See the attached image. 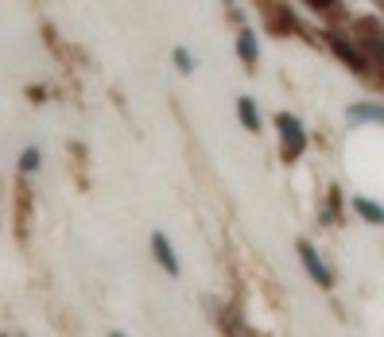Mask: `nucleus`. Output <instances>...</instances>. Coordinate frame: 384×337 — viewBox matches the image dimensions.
I'll return each mask as SVG.
<instances>
[{
  "label": "nucleus",
  "mask_w": 384,
  "mask_h": 337,
  "mask_svg": "<svg viewBox=\"0 0 384 337\" xmlns=\"http://www.w3.org/2000/svg\"><path fill=\"white\" fill-rule=\"evenodd\" d=\"M109 337H125V334H120V329H113V334H109Z\"/></svg>",
  "instance_id": "14"
},
{
  "label": "nucleus",
  "mask_w": 384,
  "mask_h": 337,
  "mask_svg": "<svg viewBox=\"0 0 384 337\" xmlns=\"http://www.w3.org/2000/svg\"><path fill=\"white\" fill-rule=\"evenodd\" d=\"M28 97L35 101V105H39V101H47V90H43V86H31V90H28Z\"/></svg>",
  "instance_id": "13"
},
{
  "label": "nucleus",
  "mask_w": 384,
  "mask_h": 337,
  "mask_svg": "<svg viewBox=\"0 0 384 337\" xmlns=\"http://www.w3.org/2000/svg\"><path fill=\"white\" fill-rule=\"evenodd\" d=\"M268 20H272V31H276V35H307V28L299 23V16L291 8H284V4L268 8Z\"/></svg>",
  "instance_id": "8"
},
{
  "label": "nucleus",
  "mask_w": 384,
  "mask_h": 337,
  "mask_svg": "<svg viewBox=\"0 0 384 337\" xmlns=\"http://www.w3.org/2000/svg\"><path fill=\"white\" fill-rule=\"evenodd\" d=\"M345 120H349V128H376L384 120V109H381V101H354L349 109H345Z\"/></svg>",
  "instance_id": "5"
},
{
  "label": "nucleus",
  "mask_w": 384,
  "mask_h": 337,
  "mask_svg": "<svg viewBox=\"0 0 384 337\" xmlns=\"http://www.w3.org/2000/svg\"><path fill=\"white\" fill-rule=\"evenodd\" d=\"M354 213H361V221H369V225H381L384 221V209H381V202H373V198H365V194H354Z\"/></svg>",
  "instance_id": "10"
},
{
  "label": "nucleus",
  "mask_w": 384,
  "mask_h": 337,
  "mask_svg": "<svg viewBox=\"0 0 384 337\" xmlns=\"http://www.w3.org/2000/svg\"><path fill=\"white\" fill-rule=\"evenodd\" d=\"M237 117H241V124H245V132H260L264 128V113H260V105H256V97H237Z\"/></svg>",
  "instance_id": "9"
},
{
  "label": "nucleus",
  "mask_w": 384,
  "mask_h": 337,
  "mask_svg": "<svg viewBox=\"0 0 384 337\" xmlns=\"http://www.w3.org/2000/svg\"><path fill=\"white\" fill-rule=\"evenodd\" d=\"M171 59H175L179 74H194V55H190L187 47H175V50H171Z\"/></svg>",
  "instance_id": "12"
},
{
  "label": "nucleus",
  "mask_w": 384,
  "mask_h": 337,
  "mask_svg": "<svg viewBox=\"0 0 384 337\" xmlns=\"http://www.w3.org/2000/svg\"><path fill=\"white\" fill-rule=\"evenodd\" d=\"M237 55H241V62H245V70H256V62H260V35H256L253 28H237Z\"/></svg>",
  "instance_id": "7"
},
{
  "label": "nucleus",
  "mask_w": 384,
  "mask_h": 337,
  "mask_svg": "<svg viewBox=\"0 0 384 337\" xmlns=\"http://www.w3.org/2000/svg\"><path fill=\"white\" fill-rule=\"evenodd\" d=\"M39 167H43V148L28 144V148L20 151V175H35Z\"/></svg>",
  "instance_id": "11"
},
{
  "label": "nucleus",
  "mask_w": 384,
  "mask_h": 337,
  "mask_svg": "<svg viewBox=\"0 0 384 337\" xmlns=\"http://www.w3.org/2000/svg\"><path fill=\"white\" fill-rule=\"evenodd\" d=\"M276 132H280V155H284V163L303 159L307 144H311L303 120H299L295 113H276Z\"/></svg>",
  "instance_id": "1"
},
{
  "label": "nucleus",
  "mask_w": 384,
  "mask_h": 337,
  "mask_svg": "<svg viewBox=\"0 0 384 337\" xmlns=\"http://www.w3.org/2000/svg\"><path fill=\"white\" fill-rule=\"evenodd\" d=\"M322 39H326V47L338 55V62H342L345 70H354V74H369L373 70V62L361 55V47L354 43V35L349 31H342V28H326L322 31Z\"/></svg>",
  "instance_id": "2"
},
{
  "label": "nucleus",
  "mask_w": 384,
  "mask_h": 337,
  "mask_svg": "<svg viewBox=\"0 0 384 337\" xmlns=\"http://www.w3.org/2000/svg\"><path fill=\"white\" fill-rule=\"evenodd\" d=\"M152 256H156V264L167 271L171 279L183 276V264H179V256H175V244H171V237L167 233H159V229L152 233Z\"/></svg>",
  "instance_id": "4"
},
{
  "label": "nucleus",
  "mask_w": 384,
  "mask_h": 337,
  "mask_svg": "<svg viewBox=\"0 0 384 337\" xmlns=\"http://www.w3.org/2000/svg\"><path fill=\"white\" fill-rule=\"evenodd\" d=\"M295 248H299V260H303V268H307V276H311V283H318L322 291L334 287V268L318 256V248L311 244V240H299Z\"/></svg>",
  "instance_id": "3"
},
{
  "label": "nucleus",
  "mask_w": 384,
  "mask_h": 337,
  "mask_svg": "<svg viewBox=\"0 0 384 337\" xmlns=\"http://www.w3.org/2000/svg\"><path fill=\"white\" fill-rule=\"evenodd\" d=\"M342 213H345L342 186H326V198L318 206V225H342Z\"/></svg>",
  "instance_id": "6"
},
{
  "label": "nucleus",
  "mask_w": 384,
  "mask_h": 337,
  "mask_svg": "<svg viewBox=\"0 0 384 337\" xmlns=\"http://www.w3.org/2000/svg\"><path fill=\"white\" fill-rule=\"evenodd\" d=\"M0 337H8V334H0Z\"/></svg>",
  "instance_id": "15"
}]
</instances>
